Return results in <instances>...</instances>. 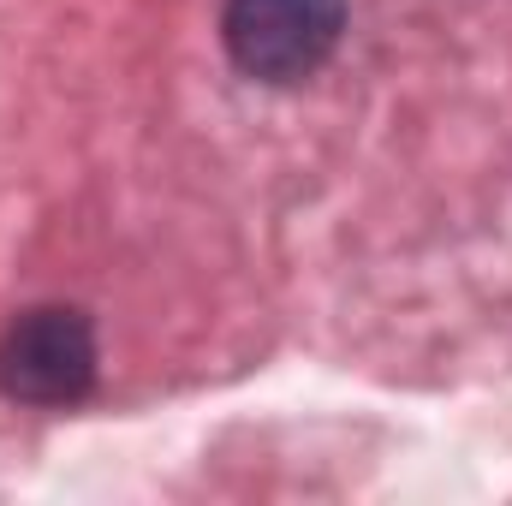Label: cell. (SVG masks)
<instances>
[{
	"mask_svg": "<svg viewBox=\"0 0 512 506\" xmlns=\"http://www.w3.org/2000/svg\"><path fill=\"white\" fill-rule=\"evenodd\" d=\"M346 30V0H227L221 42L256 84H304Z\"/></svg>",
	"mask_w": 512,
	"mask_h": 506,
	"instance_id": "1",
	"label": "cell"
},
{
	"mask_svg": "<svg viewBox=\"0 0 512 506\" xmlns=\"http://www.w3.org/2000/svg\"><path fill=\"white\" fill-rule=\"evenodd\" d=\"M96 387V328L84 310L42 304L0 334V393L18 405H78Z\"/></svg>",
	"mask_w": 512,
	"mask_h": 506,
	"instance_id": "2",
	"label": "cell"
}]
</instances>
